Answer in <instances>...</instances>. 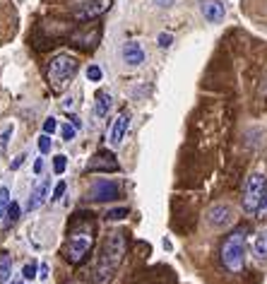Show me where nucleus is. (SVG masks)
<instances>
[{"mask_svg": "<svg viewBox=\"0 0 267 284\" xmlns=\"http://www.w3.org/2000/svg\"><path fill=\"white\" fill-rule=\"evenodd\" d=\"M39 277H41V279H46V277H48V265H41V268H39Z\"/></svg>", "mask_w": 267, "mask_h": 284, "instance_id": "nucleus-33", "label": "nucleus"}, {"mask_svg": "<svg viewBox=\"0 0 267 284\" xmlns=\"http://www.w3.org/2000/svg\"><path fill=\"white\" fill-rule=\"evenodd\" d=\"M55 130H58V120H55V118H46V120H44V133L53 135Z\"/></svg>", "mask_w": 267, "mask_h": 284, "instance_id": "nucleus-27", "label": "nucleus"}, {"mask_svg": "<svg viewBox=\"0 0 267 284\" xmlns=\"http://www.w3.org/2000/svg\"><path fill=\"white\" fill-rule=\"evenodd\" d=\"M8 219H5V227H12L17 219H19V205L17 202H10V207H8V214H5Z\"/></svg>", "mask_w": 267, "mask_h": 284, "instance_id": "nucleus-18", "label": "nucleus"}, {"mask_svg": "<svg viewBox=\"0 0 267 284\" xmlns=\"http://www.w3.org/2000/svg\"><path fill=\"white\" fill-rule=\"evenodd\" d=\"M10 275H12V262H10V255L5 251L0 253V284L10 282Z\"/></svg>", "mask_w": 267, "mask_h": 284, "instance_id": "nucleus-16", "label": "nucleus"}, {"mask_svg": "<svg viewBox=\"0 0 267 284\" xmlns=\"http://www.w3.org/2000/svg\"><path fill=\"white\" fill-rule=\"evenodd\" d=\"M159 46H161V48H169V46H171V44H173V36H171V34H159Z\"/></svg>", "mask_w": 267, "mask_h": 284, "instance_id": "nucleus-28", "label": "nucleus"}, {"mask_svg": "<svg viewBox=\"0 0 267 284\" xmlns=\"http://www.w3.org/2000/svg\"><path fill=\"white\" fill-rule=\"evenodd\" d=\"M48 193H51V181H48V178H41V181L32 188V197H29V205H27L29 212H32V210H39V207L46 202Z\"/></svg>", "mask_w": 267, "mask_h": 284, "instance_id": "nucleus-11", "label": "nucleus"}, {"mask_svg": "<svg viewBox=\"0 0 267 284\" xmlns=\"http://www.w3.org/2000/svg\"><path fill=\"white\" fill-rule=\"evenodd\" d=\"M92 197L94 200H113V197H118V186L109 178H99L92 186Z\"/></svg>", "mask_w": 267, "mask_h": 284, "instance_id": "nucleus-12", "label": "nucleus"}, {"mask_svg": "<svg viewBox=\"0 0 267 284\" xmlns=\"http://www.w3.org/2000/svg\"><path fill=\"white\" fill-rule=\"evenodd\" d=\"M111 104H113V99H111L109 92H99V94H96V102H94V113L99 116V118L109 116Z\"/></svg>", "mask_w": 267, "mask_h": 284, "instance_id": "nucleus-15", "label": "nucleus"}, {"mask_svg": "<svg viewBox=\"0 0 267 284\" xmlns=\"http://www.w3.org/2000/svg\"><path fill=\"white\" fill-rule=\"evenodd\" d=\"M41 169H44V161L36 159V161H34V174H41Z\"/></svg>", "mask_w": 267, "mask_h": 284, "instance_id": "nucleus-32", "label": "nucleus"}, {"mask_svg": "<svg viewBox=\"0 0 267 284\" xmlns=\"http://www.w3.org/2000/svg\"><path fill=\"white\" fill-rule=\"evenodd\" d=\"M128 128H130V113L128 111H120L116 116V120L111 123V130H109V142L111 147H120V142L126 137Z\"/></svg>", "mask_w": 267, "mask_h": 284, "instance_id": "nucleus-8", "label": "nucleus"}, {"mask_svg": "<svg viewBox=\"0 0 267 284\" xmlns=\"http://www.w3.org/2000/svg\"><path fill=\"white\" fill-rule=\"evenodd\" d=\"M253 255L260 262H267V227L262 231H258V236L253 241Z\"/></svg>", "mask_w": 267, "mask_h": 284, "instance_id": "nucleus-14", "label": "nucleus"}, {"mask_svg": "<svg viewBox=\"0 0 267 284\" xmlns=\"http://www.w3.org/2000/svg\"><path fill=\"white\" fill-rule=\"evenodd\" d=\"M204 219H207V224H210L212 229H227V227L234 224V210L229 205H221L219 202V205H212L207 210Z\"/></svg>", "mask_w": 267, "mask_h": 284, "instance_id": "nucleus-6", "label": "nucleus"}, {"mask_svg": "<svg viewBox=\"0 0 267 284\" xmlns=\"http://www.w3.org/2000/svg\"><path fill=\"white\" fill-rule=\"evenodd\" d=\"M12 137V126L5 128L3 133H0V154H5V147H8V140Z\"/></svg>", "mask_w": 267, "mask_h": 284, "instance_id": "nucleus-22", "label": "nucleus"}, {"mask_svg": "<svg viewBox=\"0 0 267 284\" xmlns=\"http://www.w3.org/2000/svg\"><path fill=\"white\" fill-rule=\"evenodd\" d=\"M65 190H68V183H65V181H60V183H58V186L53 188V193H51V202H55V200H60Z\"/></svg>", "mask_w": 267, "mask_h": 284, "instance_id": "nucleus-24", "label": "nucleus"}, {"mask_svg": "<svg viewBox=\"0 0 267 284\" xmlns=\"http://www.w3.org/2000/svg\"><path fill=\"white\" fill-rule=\"evenodd\" d=\"M200 12L210 24H219L224 19V15H227V10H224L219 0H200Z\"/></svg>", "mask_w": 267, "mask_h": 284, "instance_id": "nucleus-9", "label": "nucleus"}, {"mask_svg": "<svg viewBox=\"0 0 267 284\" xmlns=\"http://www.w3.org/2000/svg\"><path fill=\"white\" fill-rule=\"evenodd\" d=\"M72 126H75V128H77V130H79V128H82V123H79V118H77V116H72Z\"/></svg>", "mask_w": 267, "mask_h": 284, "instance_id": "nucleus-34", "label": "nucleus"}, {"mask_svg": "<svg viewBox=\"0 0 267 284\" xmlns=\"http://www.w3.org/2000/svg\"><path fill=\"white\" fill-rule=\"evenodd\" d=\"M65 166H68V157H65V154H55L53 157V171L55 174L60 176L65 171Z\"/></svg>", "mask_w": 267, "mask_h": 284, "instance_id": "nucleus-19", "label": "nucleus"}, {"mask_svg": "<svg viewBox=\"0 0 267 284\" xmlns=\"http://www.w3.org/2000/svg\"><path fill=\"white\" fill-rule=\"evenodd\" d=\"M79 63L77 58L70 53H55L48 63V82L53 92H63L68 85L72 82V77L77 75Z\"/></svg>", "mask_w": 267, "mask_h": 284, "instance_id": "nucleus-2", "label": "nucleus"}, {"mask_svg": "<svg viewBox=\"0 0 267 284\" xmlns=\"http://www.w3.org/2000/svg\"><path fill=\"white\" fill-rule=\"evenodd\" d=\"M39 152L41 154H48V152H51V135L48 133H44L39 137Z\"/></svg>", "mask_w": 267, "mask_h": 284, "instance_id": "nucleus-23", "label": "nucleus"}, {"mask_svg": "<svg viewBox=\"0 0 267 284\" xmlns=\"http://www.w3.org/2000/svg\"><path fill=\"white\" fill-rule=\"evenodd\" d=\"M36 272H39L36 262H27V265H24V270H22L24 279H34V277H36Z\"/></svg>", "mask_w": 267, "mask_h": 284, "instance_id": "nucleus-25", "label": "nucleus"}, {"mask_svg": "<svg viewBox=\"0 0 267 284\" xmlns=\"http://www.w3.org/2000/svg\"><path fill=\"white\" fill-rule=\"evenodd\" d=\"M87 169L89 171H118V161L113 159V154H96Z\"/></svg>", "mask_w": 267, "mask_h": 284, "instance_id": "nucleus-13", "label": "nucleus"}, {"mask_svg": "<svg viewBox=\"0 0 267 284\" xmlns=\"http://www.w3.org/2000/svg\"><path fill=\"white\" fill-rule=\"evenodd\" d=\"M173 3H176V0H154V5H157V8H171Z\"/></svg>", "mask_w": 267, "mask_h": 284, "instance_id": "nucleus-31", "label": "nucleus"}, {"mask_svg": "<svg viewBox=\"0 0 267 284\" xmlns=\"http://www.w3.org/2000/svg\"><path fill=\"white\" fill-rule=\"evenodd\" d=\"M265 190H267V178H265V176H262V174H251V176H248V181H245V186H243V197H241L243 210L248 214L258 212Z\"/></svg>", "mask_w": 267, "mask_h": 284, "instance_id": "nucleus-4", "label": "nucleus"}, {"mask_svg": "<svg viewBox=\"0 0 267 284\" xmlns=\"http://www.w3.org/2000/svg\"><path fill=\"white\" fill-rule=\"evenodd\" d=\"M101 68H99V65H89V68H87V79H89V82H101Z\"/></svg>", "mask_w": 267, "mask_h": 284, "instance_id": "nucleus-20", "label": "nucleus"}, {"mask_svg": "<svg viewBox=\"0 0 267 284\" xmlns=\"http://www.w3.org/2000/svg\"><path fill=\"white\" fill-rule=\"evenodd\" d=\"M12 284H15V282H12Z\"/></svg>", "mask_w": 267, "mask_h": 284, "instance_id": "nucleus-35", "label": "nucleus"}, {"mask_svg": "<svg viewBox=\"0 0 267 284\" xmlns=\"http://www.w3.org/2000/svg\"><path fill=\"white\" fill-rule=\"evenodd\" d=\"M111 5H113V0H89V3H85V5L75 12V19H77V22H87V19L101 17L104 12L111 10Z\"/></svg>", "mask_w": 267, "mask_h": 284, "instance_id": "nucleus-7", "label": "nucleus"}, {"mask_svg": "<svg viewBox=\"0 0 267 284\" xmlns=\"http://www.w3.org/2000/svg\"><path fill=\"white\" fill-rule=\"evenodd\" d=\"M92 244H94L92 231H89V229H77L70 236V244H68V260L75 262V265H77V262H82V258L89 253Z\"/></svg>", "mask_w": 267, "mask_h": 284, "instance_id": "nucleus-5", "label": "nucleus"}, {"mask_svg": "<svg viewBox=\"0 0 267 284\" xmlns=\"http://www.w3.org/2000/svg\"><path fill=\"white\" fill-rule=\"evenodd\" d=\"M255 217H267V190H265V195H262V202H260Z\"/></svg>", "mask_w": 267, "mask_h": 284, "instance_id": "nucleus-29", "label": "nucleus"}, {"mask_svg": "<svg viewBox=\"0 0 267 284\" xmlns=\"http://www.w3.org/2000/svg\"><path fill=\"white\" fill-rule=\"evenodd\" d=\"M60 135H63V140H75V135H77V128L72 126V123H65L63 128H60Z\"/></svg>", "mask_w": 267, "mask_h": 284, "instance_id": "nucleus-21", "label": "nucleus"}, {"mask_svg": "<svg viewBox=\"0 0 267 284\" xmlns=\"http://www.w3.org/2000/svg\"><path fill=\"white\" fill-rule=\"evenodd\" d=\"M221 265L229 272H241L245 268V231L238 229L229 234L221 244Z\"/></svg>", "mask_w": 267, "mask_h": 284, "instance_id": "nucleus-3", "label": "nucleus"}, {"mask_svg": "<svg viewBox=\"0 0 267 284\" xmlns=\"http://www.w3.org/2000/svg\"><path fill=\"white\" fill-rule=\"evenodd\" d=\"M123 255H126V234L116 231V234H111L104 241L101 255H99L96 268H94V282L96 284L109 282L111 277H113V272L118 270V265L123 262Z\"/></svg>", "mask_w": 267, "mask_h": 284, "instance_id": "nucleus-1", "label": "nucleus"}, {"mask_svg": "<svg viewBox=\"0 0 267 284\" xmlns=\"http://www.w3.org/2000/svg\"><path fill=\"white\" fill-rule=\"evenodd\" d=\"M8 207H10V190L3 186L0 188V219L8 214Z\"/></svg>", "mask_w": 267, "mask_h": 284, "instance_id": "nucleus-17", "label": "nucleus"}, {"mask_svg": "<svg viewBox=\"0 0 267 284\" xmlns=\"http://www.w3.org/2000/svg\"><path fill=\"white\" fill-rule=\"evenodd\" d=\"M109 219H123V217H128V207H116V210H109V214H106Z\"/></svg>", "mask_w": 267, "mask_h": 284, "instance_id": "nucleus-26", "label": "nucleus"}, {"mask_svg": "<svg viewBox=\"0 0 267 284\" xmlns=\"http://www.w3.org/2000/svg\"><path fill=\"white\" fill-rule=\"evenodd\" d=\"M24 159H27V154H19V157H15V161L10 164V169H12V171H15V169H19V166L24 164Z\"/></svg>", "mask_w": 267, "mask_h": 284, "instance_id": "nucleus-30", "label": "nucleus"}, {"mask_svg": "<svg viewBox=\"0 0 267 284\" xmlns=\"http://www.w3.org/2000/svg\"><path fill=\"white\" fill-rule=\"evenodd\" d=\"M120 55H123V63L130 65V68H137V65L145 63V48L137 41H128L123 51H120Z\"/></svg>", "mask_w": 267, "mask_h": 284, "instance_id": "nucleus-10", "label": "nucleus"}]
</instances>
